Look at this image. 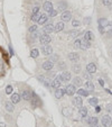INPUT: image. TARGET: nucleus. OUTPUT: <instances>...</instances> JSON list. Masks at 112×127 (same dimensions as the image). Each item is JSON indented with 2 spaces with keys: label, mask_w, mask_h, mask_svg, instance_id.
Listing matches in <instances>:
<instances>
[{
  "label": "nucleus",
  "mask_w": 112,
  "mask_h": 127,
  "mask_svg": "<svg viewBox=\"0 0 112 127\" xmlns=\"http://www.w3.org/2000/svg\"><path fill=\"white\" fill-rule=\"evenodd\" d=\"M11 92H12V87H11V85H7V88H6V93L10 95Z\"/></svg>",
  "instance_id": "obj_44"
},
{
  "label": "nucleus",
  "mask_w": 112,
  "mask_h": 127,
  "mask_svg": "<svg viewBox=\"0 0 112 127\" xmlns=\"http://www.w3.org/2000/svg\"><path fill=\"white\" fill-rule=\"evenodd\" d=\"M82 78H83V79H85V80H91V74L89 73L88 71H86V72H83Z\"/></svg>",
  "instance_id": "obj_40"
},
{
  "label": "nucleus",
  "mask_w": 112,
  "mask_h": 127,
  "mask_svg": "<svg viewBox=\"0 0 112 127\" xmlns=\"http://www.w3.org/2000/svg\"><path fill=\"white\" fill-rule=\"evenodd\" d=\"M76 92H78V96H81V97H88L89 95H90V91L88 90V89H78V90H76Z\"/></svg>",
  "instance_id": "obj_29"
},
{
  "label": "nucleus",
  "mask_w": 112,
  "mask_h": 127,
  "mask_svg": "<svg viewBox=\"0 0 112 127\" xmlns=\"http://www.w3.org/2000/svg\"><path fill=\"white\" fill-rule=\"evenodd\" d=\"M102 3H103V6H105V7H110V6L112 5V0H102Z\"/></svg>",
  "instance_id": "obj_41"
},
{
  "label": "nucleus",
  "mask_w": 112,
  "mask_h": 127,
  "mask_svg": "<svg viewBox=\"0 0 112 127\" xmlns=\"http://www.w3.org/2000/svg\"><path fill=\"white\" fill-rule=\"evenodd\" d=\"M5 108H6V110L9 111V113H12V111L15 110L13 103L11 102V101H6V102H5Z\"/></svg>",
  "instance_id": "obj_27"
},
{
  "label": "nucleus",
  "mask_w": 112,
  "mask_h": 127,
  "mask_svg": "<svg viewBox=\"0 0 112 127\" xmlns=\"http://www.w3.org/2000/svg\"><path fill=\"white\" fill-rule=\"evenodd\" d=\"M61 75H62V82H68L72 80V74L68 71H64Z\"/></svg>",
  "instance_id": "obj_17"
},
{
  "label": "nucleus",
  "mask_w": 112,
  "mask_h": 127,
  "mask_svg": "<svg viewBox=\"0 0 112 127\" xmlns=\"http://www.w3.org/2000/svg\"><path fill=\"white\" fill-rule=\"evenodd\" d=\"M9 50H10V53H11V55H13V51H12V48H11V46H9Z\"/></svg>",
  "instance_id": "obj_51"
},
{
  "label": "nucleus",
  "mask_w": 112,
  "mask_h": 127,
  "mask_svg": "<svg viewBox=\"0 0 112 127\" xmlns=\"http://www.w3.org/2000/svg\"><path fill=\"white\" fill-rule=\"evenodd\" d=\"M81 43H82V41H81L78 37H76L75 41H74V43H73V46H74L76 50H78V48H81Z\"/></svg>",
  "instance_id": "obj_34"
},
{
  "label": "nucleus",
  "mask_w": 112,
  "mask_h": 127,
  "mask_svg": "<svg viewBox=\"0 0 112 127\" xmlns=\"http://www.w3.org/2000/svg\"><path fill=\"white\" fill-rule=\"evenodd\" d=\"M98 28H99V32H100V34L101 35H103L104 33H105V30H104L105 27H102V26H100V25H98Z\"/></svg>",
  "instance_id": "obj_46"
},
{
  "label": "nucleus",
  "mask_w": 112,
  "mask_h": 127,
  "mask_svg": "<svg viewBox=\"0 0 112 127\" xmlns=\"http://www.w3.org/2000/svg\"><path fill=\"white\" fill-rule=\"evenodd\" d=\"M72 103L76 107H82L83 106V99L81 96H76L72 99Z\"/></svg>",
  "instance_id": "obj_16"
},
{
  "label": "nucleus",
  "mask_w": 112,
  "mask_h": 127,
  "mask_svg": "<svg viewBox=\"0 0 112 127\" xmlns=\"http://www.w3.org/2000/svg\"><path fill=\"white\" fill-rule=\"evenodd\" d=\"M85 89H88L89 91H93L94 90V83L91 80H86L85 82Z\"/></svg>",
  "instance_id": "obj_30"
},
{
  "label": "nucleus",
  "mask_w": 112,
  "mask_h": 127,
  "mask_svg": "<svg viewBox=\"0 0 112 127\" xmlns=\"http://www.w3.org/2000/svg\"><path fill=\"white\" fill-rule=\"evenodd\" d=\"M57 69L61 70V71H66V63L64 61L57 62Z\"/></svg>",
  "instance_id": "obj_31"
},
{
  "label": "nucleus",
  "mask_w": 112,
  "mask_h": 127,
  "mask_svg": "<svg viewBox=\"0 0 112 127\" xmlns=\"http://www.w3.org/2000/svg\"><path fill=\"white\" fill-rule=\"evenodd\" d=\"M38 18H39V15H33V14H32V20H33V21L37 23V21H38Z\"/></svg>",
  "instance_id": "obj_43"
},
{
  "label": "nucleus",
  "mask_w": 112,
  "mask_h": 127,
  "mask_svg": "<svg viewBox=\"0 0 112 127\" xmlns=\"http://www.w3.org/2000/svg\"><path fill=\"white\" fill-rule=\"evenodd\" d=\"M38 55H39V51L37 50V48H33L32 51H30V56L34 58L38 57Z\"/></svg>",
  "instance_id": "obj_35"
},
{
  "label": "nucleus",
  "mask_w": 112,
  "mask_h": 127,
  "mask_svg": "<svg viewBox=\"0 0 112 127\" xmlns=\"http://www.w3.org/2000/svg\"><path fill=\"white\" fill-rule=\"evenodd\" d=\"M40 51H42V53H43L45 56H49V55L53 54V47H52L49 44H47V45H43L42 46V48H40Z\"/></svg>",
  "instance_id": "obj_5"
},
{
  "label": "nucleus",
  "mask_w": 112,
  "mask_h": 127,
  "mask_svg": "<svg viewBox=\"0 0 112 127\" xmlns=\"http://www.w3.org/2000/svg\"><path fill=\"white\" fill-rule=\"evenodd\" d=\"M99 83H100V85L104 87V80L103 79H99Z\"/></svg>",
  "instance_id": "obj_50"
},
{
  "label": "nucleus",
  "mask_w": 112,
  "mask_h": 127,
  "mask_svg": "<svg viewBox=\"0 0 112 127\" xmlns=\"http://www.w3.org/2000/svg\"><path fill=\"white\" fill-rule=\"evenodd\" d=\"M48 18H49V17H48V15H46V14H40L37 23L39 25H44V24H46V23H47Z\"/></svg>",
  "instance_id": "obj_18"
},
{
  "label": "nucleus",
  "mask_w": 112,
  "mask_h": 127,
  "mask_svg": "<svg viewBox=\"0 0 112 127\" xmlns=\"http://www.w3.org/2000/svg\"><path fill=\"white\" fill-rule=\"evenodd\" d=\"M61 85H62V75L58 74V75H56V77L54 78V80L52 81V88L57 89V88H61Z\"/></svg>",
  "instance_id": "obj_6"
},
{
  "label": "nucleus",
  "mask_w": 112,
  "mask_h": 127,
  "mask_svg": "<svg viewBox=\"0 0 112 127\" xmlns=\"http://www.w3.org/2000/svg\"><path fill=\"white\" fill-rule=\"evenodd\" d=\"M75 92H76V87H75L74 85H67L66 87H65V93H66L67 96H74Z\"/></svg>",
  "instance_id": "obj_7"
},
{
  "label": "nucleus",
  "mask_w": 112,
  "mask_h": 127,
  "mask_svg": "<svg viewBox=\"0 0 112 127\" xmlns=\"http://www.w3.org/2000/svg\"><path fill=\"white\" fill-rule=\"evenodd\" d=\"M108 27H110V28H112V21H109V25H108Z\"/></svg>",
  "instance_id": "obj_52"
},
{
  "label": "nucleus",
  "mask_w": 112,
  "mask_h": 127,
  "mask_svg": "<svg viewBox=\"0 0 112 127\" xmlns=\"http://www.w3.org/2000/svg\"><path fill=\"white\" fill-rule=\"evenodd\" d=\"M91 46H92V42H90V41L83 40L82 43H81V50H83V51H85V50H88V48H90Z\"/></svg>",
  "instance_id": "obj_21"
},
{
  "label": "nucleus",
  "mask_w": 112,
  "mask_h": 127,
  "mask_svg": "<svg viewBox=\"0 0 112 127\" xmlns=\"http://www.w3.org/2000/svg\"><path fill=\"white\" fill-rule=\"evenodd\" d=\"M20 97H22L24 100L29 101V100H32L33 92H30L29 90H22V95H20Z\"/></svg>",
  "instance_id": "obj_11"
},
{
  "label": "nucleus",
  "mask_w": 112,
  "mask_h": 127,
  "mask_svg": "<svg viewBox=\"0 0 112 127\" xmlns=\"http://www.w3.org/2000/svg\"><path fill=\"white\" fill-rule=\"evenodd\" d=\"M98 25H100V26H102V27H108V25H109V20H108L105 17L99 18V20H98Z\"/></svg>",
  "instance_id": "obj_28"
},
{
  "label": "nucleus",
  "mask_w": 112,
  "mask_h": 127,
  "mask_svg": "<svg viewBox=\"0 0 112 127\" xmlns=\"http://www.w3.org/2000/svg\"><path fill=\"white\" fill-rule=\"evenodd\" d=\"M84 120H85V123L90 127L95 126V125L99 124V118H98V117H95V116H88L85 119H84Z\"/></svg>",
  "instance_id": "obj_1"
},
{
  "label": "nucleus",
  "mask_w": 112,
  "mask_h": 127,
  "mask_svg": "<svg viewBox=\"0 0 112 127\" xmlns=\"http://www.w3.org/2000/svg\"><path fill=\"white\" fill-rule=\"evenodd\" d=\"M51 77H56V73L53 71V70H51V71H48L47 78H49V79H51Z\"/></svg>",
  "instance_id": "obj_45"
},
{
  "label": "nucleus",
  "mask_w": 112,
  "mask_h": 127,
  "mask_svg": "<svg viewBox=\"0 0 112 127\" xmlns=\"http://www.w3.org/2000/svg\"><path fill=\"white\" fill-rule=\"evenodd\" d=\"M72 26L75 27V28H78V27L81 26V23L78 20V19H73L72 20Z\"/></svg>",
  "instance_id": "obj_38"
},
{
  "label": "nucleus",
  "mask_w": 112,
  "mask_h": 127,
  "mask_svg": "<svg viewBox=\"0 0 112 127\" xmlns=\"http://www.w3.org/2000/svg\"><path fill=\"white\" fill-rule=\"evenodd\" d=\"M67 7H68V5H67L66 1H64V0H61L58 3H57V11H65L67 10Z\"/></svg>",
  "instance_id": "obj_13"
},
{
  "label": "nucleus",
  "mask_w": 112,
  "mask_h": 127,
  "mask_svg": "<svg viewBox=\"0 0 112 127\" xmlns=\"http://www.w3.org/2000/svg\"><path fill=\"white\" fill-rule=\"evenodd\" d=\"M58 14V11H57V9H53L52 11H49L48 13V15H49V17H55L56 15Z\"/></svg>",
  "instance_id": "obj_42"
},
{
  "label": "nucleus",
  "mask_w": 112,
  "mask_h": 127,
  "mask_svg": "<svg viewBox=\"0 0 112 127\" xmlns=\"http://www.w3.org/2000/svg\"><path fill=\"white\" fill-rule=\"evenodd\" d=\"M78 114H80L81 118L85 119L86 117H88V108L86 107H80V110H78Z\"/></svg>",
  "instance_id": "obj_24"
},
{
  "label": "nucleus",
  "mask_w": 112,
  "mask_h": 127,
  "mask_svg": "<svg viewBox=\"0 0 112 127\" xmlns=\"http://www.w3.org/2000/svg\"><path fill=\"white\" fill-rule=\"evenodd\" d=\"M42 68H43L45 71H51V70H53V68H54V62H52L51 60L45 61L43 64H42Z\"/></svg>",
  "instance_id": "obj_12"
},
{
  "label": "nucleus",
  "mask_w": 112,
  "mask_h": 127,
  "mask_svg": "<svg viewBox=\"0 0 112 127\" xmlns=\"http://www.w3.org/2000/svg\"><path fill=\"white\" fill-rule=\"evenodd\" d=\"M92 127H101V126H100V125L98 124V125H95V126H92Z\"/></svg>",
  "instance_id": "obj_53"
},
{
  "label": "nucleus",
  "mask_w": 112,
  "mask_h": 127,
  "mask_svg": "<svg viewBox=\"0 0 112 127\" xmlns=\"http://www.w3.org/2000/svg\"><path fill=\"white\" fill-rule=\"evenodd\" d=\"M49 60H51L52 62H58V60H59V56H58V54H52V55H49Z\"/></svg>",
  "instance_id": "obj_36"
},
{
  "label": "nucleus",
  "mask_w": 112,
  "mask_h": 127,
  "mask_svg": "<svg viewBox=\"0 0 112 127\" xmlns=\"http://www.w3.org/2000/svg\"><path fill=\"white\" fill-rule=\"evenodd\" d=\"M101 124L103 127H111L112 126V118L109 115H104L101 118Z\"/></svg>",
  "instance_id": "obj_3"
},
{
  "label": "nucleus",
  "mask_w": 112,
  "mask_h": 127,
  "mask_svg": "<svg viewBox=\"0 0 112 127\" xmlns=\"http://www.w3.org/2000/svg\"><path fill=\"white\" fill-rule=\"evenodd\" d=\"M33 15H40V8L39 7H37V6H36V7H34V8H33Z\"/></svg>",
  "instance_id": "obj_39"
},
{
  "label": "nucleus",
  "mask_w": 112,
  "mask_h": 127,
  "mask_svg": "<svg viewBox=\"0 0 112 127\" xmlns=\"http://www.w3.org/2000/svg\"><path fill=\"white\" fill-rule=\"evenodd\" d=\"M72 71L74 72L75 74L81 73V72H82V66H81V64L74 63V64H73V66H72Z\"/></svg>",
  "instance_id": "obj_26"
},
{
  "label": "nucleus",
  "mask_w": 112,
  "mask_h": 127,
  "mask_svg": "<svg viewBox=\"0 0 112 127\" xmlns=\"http://www.w3.org/2000/svg\"><path fill=\"white\" fill-rule=\"evenodd\" d=\"M89 103H90L91 106L95 107L96 105L99 103V99H98V98H95V97H92V98H90V99H89Z\"/></svg>",
  "instance_id": "obj_32"
},
{
  "label": "nucleus",
  "mask_w": 112,
  "mask_h": 127,
  "mask_svg": "<svg viewBox=\"0 0 112 127\" xmlns=\"http://www.w3.org/2000/svg\"><path fill=\"white\" fill-rule=\"evenodd\" d=\"M64 28H65L64 21H58V23H56V25H55V30H54V32L59 33V32H62V30H64Z\"/></svg>",
  "instance_id": "obj_22"
},
{
  "label": "nucleus",
  "mask_w": 112,
  "mask_h": 127,
  "mask_svg": "<svg viewBox=\"0 0 112 127\" xmlns=\"http://www.w3.org/2000/svg\"><path fill=\"white\" fill-rule=\"evenodd\" d=\"M37 30H38V25H32L28 28V32L29 33H34V32H37Z\"/></svg>",
  "instance_id": "obj_37"
},
{
  "label": "nucleus",
  "mask_w": 112,
  "mask_h": 127,
  "mask_svg": "<svg viewBox=\"0 0 112 127\" xmlns=\"http://www.w3.org/2000/svg\"><path fill=\"white\" fill-rule=\"evenodd\" d=\"M30 103H32V107L33 108H37L42 105V101H40L39 97L35 92H33V97H32V100H30Z\"/></svg>",
  "instance_id": "obj_2"
},
{
  "label": "nucleus",
  "mask_w": 112,
  "mask_h": 127,
  "mask_svg": "<svg viewBox=\"0 0 112 127\" xmlns=\"http://www.w3.org/2000/svg\"><path fill=\"white\" fill-rule=\"evenodd\" d=\"M107 36L109 37V38H112V28H110L107 32Z\"/></svg>",
  "instance_id": "obj_47"
},
{
  "label": "nucleus",
  "mask_w": 112,
  "mask_h": 127,
  "mask_svg": "<svg viewBox=\"0 0 112 127\" xmlns=\"http://www.w3.org/2000/svg\"><path fill=\"white\" fill-rule=\"evenodd\" d=\"M61 18H62V21H69L72 19V13L69 10H65L62 13L61 15Z\"/></svg>",
  "instance_id": "obj_9"
},
{
  "label": "nucleus",
  "mask_w": 112,
  "mask_h": 127,
  "mask_svg": "<svg viewBox=\"0 0 112 127\" xmlns=\"http://www.w3.org/2000/svg\"><path fill=\"white\" fill-rule=\"evenodd\" d=\"M68 60L69 61H72L74 62V63H78V61L80 60V54L78 53V52H72V53H69L68 54Z\"/></svg>",
  "instance_id": "obj_14"
},
{
  "label": "nucleus",
  "mask_w": 112,
  "mask_h": 127,
  "mask_svg": "<svg viewBox=\"0 0 112 127\" xmlns=\"http://www.w3.org/2000/svg\"><path fill=\"white\" fill-rule=\"evenodd\" d=\"M94 108H95V113H100V111H101V107H100L99 105H96Z\"/></svg>",
  "instance_id": "obj_49"
},
{
  "label": "nucleus",
  "mask_w": 112,
  "mask_h": 127,
  "mask_svg": "<svg viewBox=\"0 0 112 127\" xmlns=\"http://www.w3.org/2000/svg\"><path fill=\"white\" fill-rule=\"evenodd\" d=\"M86 71L90 74H94L96 72V65L94 63H89L86 65Z\"/></svg>",
  "instance_id": "obj_20"
},
{
  "label": "nucleus",
  "mask_w": 112,
  "mask_h": 127,
  "mask_svg": "<svg viewBox=\"0 0 112 127\" xmlns=\"http://www.w3.org/2000/svg\"><path fill=\"white\" fill-rule=\"evenodd\" d=\"M65 95H66V93H65V88L64 89H63V88H57L55 90V92H54V97H55L56 99H62Z\"/></svg>",
  "instance_id": "obj_8"
},
{
  "label": "nucleus",
  "mask_w": 112,
  "mask_h": 127,
  "mask_svg": "<svg viewBox=\"0 0 112 127\" xmlns=\"http://www.w3.org/2000/svg\"><path fill=\"white\" fill-rule=\"evenodd\" d=\"M54 30H55V26H54L53 24H46L45 27L43 28V33L44 34H51V33H53Z\"/></svg>",
  "instance_id": "obj_15"
},
{
  "label": "nucleus",
  "mask_w": 112,
  "mask_h": 127,
  "mask_svg": "<svg viewBox=\"0 0 112 127\" xmlns=\"http://www.w3.org/2000/svg\"><path fill=\"white\" fill-rule=\"evenodd\" d=\"M83 40L85 41H90V42H92V41L94 40V34L91 30H86L85 33H84V38Z\"/></svg>",
  "instance_id": "obj_23"
},
{
  "label": "nucleus",
  "mask_w": 112,
  "mask_h": 127,
  "mask_svg": "<svg viewBox=\"0 0 112 127\" xmlns=\"http://www.w3.org/2000/svg\"><path fill=\"white\" fill-rule=\"evenodd\" d=\"M43 9L46 11V13H49L54 9V6H53V2H52L51 0H46L45 2L43 5Z\"/></svg>",
  "instance_id": "obj_10"
},
{
  "label": "nucleus",
  "mask_w": 112,
  "mask_h": 127,
  "mask_svg": "<svg viewBox=\"0 0 112 127\" xmlns=\"http://www.w3.org/2000/svg\"><path fill=\"white\" fill-rule=\"evenodd\" d=\"M39 42L43 45H47L52 42V37L49 36V34H42L39 36Z\"/></svg>",
  "instance_id": "obj_4"
},
{
  "label": "nucleus",
  "mask_w": 112,
  "mask_h": 127,
  "mask_svg": "<svg viewBox=\"0 0 112 127\" xmlns=\"http://www.w3.org/2000/svg\"><path fill=\"white\" fill-rule=\"evenodd\" d=\"M67 34L69 35V37H73V38H76V37L78 36V32L76 30V29H72V30H68V32H67Z\"/></svg>",
  "instance_id": "obj_33"
},
{
  "label": "nucleus",
  "mask_w": 112,
  "mask_h": 127,
  "mask_svg": "<svg viewBox=\"0 0 112 127\" xmlns=\"http://www.w3.org/2000/svg\"><path fill=\"white\" fill-rule=\"evenodd\" d=\"M20 99H22V97H20V95H18V93H12L10 97V100L13 105H15V103H18L19 101H20Z\"/></svg>",
  "instance_id": "obj_25"
},
{
  "label": "nucleus",
  "mask_w": 112,
  "mask_h": 127,
  "mask_svg": "<svg viewBox=\"0 0 112 127\" xmlns=\"http://www.w3.org/2000/svg\"><path fill=\"white\" fill-rule=\"evenodd\" d=\"M72 82H73V85H74L75 87H81V85H83L82 78L78 77V75H75L74 78H72Z\"/></svg>",
  "instance_id": "obj_19"
},
{
  "label": "nucleus",
  "mask_w": 112,
  "mask_h": 127,
  "mask_svg": "<svg viewBox=\"0 0 112 127\" xmlns=\"http://www.w3.org/2000/svg\"><path fill=\"white\" fill-rule=\"evenodd\" d=\"M107 111H109V113H112V105L111 103H109L107 106Z\"/></svg>",
  "instance_id": "obj_48"
}]
</instances>
